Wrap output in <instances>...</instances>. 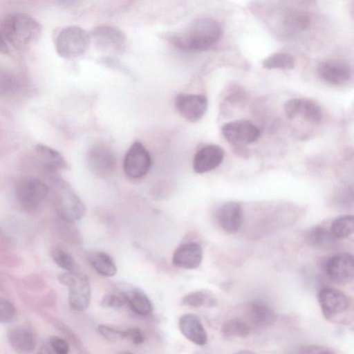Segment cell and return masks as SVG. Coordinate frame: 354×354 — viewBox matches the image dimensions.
Wrapping results in <instances>:
<instances>
[{"label": "cell", "mask_w": 354, "mask_h": 354, "mask_svg": "<svg viewBox=\"0 0 354 354\" xmlns=\"http://www.w3.org/2000/svg\"><path fill=\"white\" fill-rule=\"evenodd\" d=\"M222 35L220 24L209 17L194 20L183 33L172 35L171 42L179 49L188 51L208 50L215 45Z\"/></svg>", "instance_id": "cell-1"}, {"label": "cell", "mask_w": 354, "mask_h": 354, "mask_svg": "<svg viewBox=\"0 0 354 354\" xmlns=\"http://www.w3.org/2000/svg\"><path fill=\"white\" fill-rule=\"evenodd\" d=\"M41 30V26L35 19L23 13L10 14L3 23L5 39L17 49H23L38 40Z\"/></svg>", "instance_id": "cell-2"}, {"label": "cell", "mask_w": 354, "mask_h": 354, "mask_svg": "<svg viewBox=\"0 0 354 354\" xmlns=\"http://www.w3.org/2000/svg\"><path fill=\"white\" fill-rule=\"evenodd\" d=\"M53 203L58 216L65 221L81 219L86 207L70 184L59 176L53 178Z\"/></svg>", "instance_id": "cell-3"}, {"label": "cell", "mask_w": 354, "mask_h": 354, "mask_svg": "<svg viewBox=\"0 0 354 354\" xmlns=\"http://www.w3.org/2000/svg\"><path fill=\"white\" fill-rule=\"evenodd\" d=\"M59 281L68 289V303L75 310L84 311L91 301V285L86 275L78 271L59 274Z\"/></svg>", "instance_id": "cell-4"}, {"label": "cell", "mask_w": 354, "mask_h": 354, "mask_svg": "<svg viewBox=\"0 0 354 354\" xmlns=\"http://www.w3.org/2000/svg\"><path fill=\"white\" fill-rule=\"evenodd\" d=\"M91 44L89 34L77 26L62 29L55 39L57 53L62 57L72 59L85 53Z\"/></svg>", "instance_id": "cell-5"}, {"label": "cell", "mask_w": 354, "mask_h": 354, "mask_svg": "<svg viewBox=\"0 0 354 354\" xmlns=\"http://www.w3.org/2000/svg\"><path fill=\"white\" fill-rule=\"evenodd\" d=\"M318 301L326 319L333 322H342L351 308L347 296L333 288H324L318 293Z\"/></svg>", "instance_id": "cell-6"}, {"label": "cell", "mask_w": 354, "mask_h": 354, "mask_svg": "<svg viewBox=\"0 0 354 354\" xmlns=\"http://www.w3.org/2000/svg\"><path fill=\"white\" fill-rule=\"evenodd\" d=\"M48 194V187L35 178L21 179L17 185L16 194L20 205L27 211L36 209Z\"/></svg>", "instance_id": "cell-7"}, {"label": "cell", "mask_w": 354, "mask_h": 354, "mask_svg": "<svg viewBox=\"0 0 354 354\" xmlns=\"http://www.w3.org/2000/svg\"><path fill=\"white\" fill-rule=\"evenodd\" d=\"M88 34L91 42L101 52L119 53L125 48L126 36L116 28L101 26L95 28Z\"/></svg>", "instance_id": "cell-8"}, {"label": "cell", "mask_w": 354, "mask_h": 354, "mask_svg": "<svg viewBox=\"0 0 354 354\" xmlns=\"http://www.w3.org/2000/svg\"><path fill=\"white\" fill-rule=\"evenodd\" d=\"M86 162L93 175L104 178L112 174L115 167L116 158L110 148L103 145H96L87 151Z\"/></svg>", "instance_id": "cell-9"}, {"label": "cell", "mask_w": 354, "mask_h": 354, "mask_svg": "<svg viewBox=\"0 0 354 354\" xmlns=\"http://www.w3.org/2000/svg\"><path fill=\"white\" fill-rule=\"evenodd\" d=\"M151 165V159L147 149L140 142H135L127 151L123 161L125 174L133 178L145 176Z\"/></svg>", "instance_id": "cell-10"}, {"label": "cell", "mask_w": 354, "mask_h": 354, "mask_svg": "<svg viewBox=\"0 0 354 354\" xmlns=\"http://www.w3.org/2000/svg\"><path fill=\"white\" fill-rule=\"evenodd\" d=\"M221 132L232 146L254 142L260 136L259 129L247 120H237L225 123L221 127Z\"/></svg>", "instance_id": "cell-11"}, {"label": "cell", "mask_w": 354, "mask_h": 354, "mask_svg": "<svg viewBox=\"0 0 354 354\" xmlns=\"http://www.w3.org/2000/svg\"><path fill=\"white\" fill-rule=\"evenodd\" d=\"M328 278L338 284H347L354 278L353 257L349 253H340L330 257L325 264Z\"/></svg>", "instance_id": "cell-12"}, {"label": "cell", "mask_w": 354, "mask_h": 354, "mask_svg": "<svg viewBox=\"0 0 354 354\" xmlns=\"http://www.w3.org/2000/svg\"><path fill=\"white\" fill-rule=\"evenodd\" d=\"M208 106L207 97L201 94L179 93L175 98V107L182 117L191 122L199 121Z\"/></svg>", "instance_id": "cell-13"}, {"label": "cell", "mask_w": 354, "mask_h": 354, "mask_svg": "<svg viewBox=\"0 0 354 354\" xmlns=\"http://www.w3.org/2000/svg\"><path fill=\"white\" fill-rule=\"evenodd\" d=\"M283 109L286 115L290 120L299 115L306 122L313 124H317L322 118L321 108L310 100L291 99L284 104Z\"/></svg>", "instance_id": "cell-14"}, {"label": "cell", "mask_w": 354, "mask_h": 354, "mask_svg": "<svg viewBox=\"0 0 354 354\" xmlns=\"http://www.w3.org/2000/svg\"><path fill=\"white\" fill-rule=\"evenodd\" d=\"M224 158V150L216 145H208L200 149L193 160L195 173L202 174L218 167Z\"/></svg>", "instance_id": "cell-15"}, {"label": "cell", "mask_w": 354, "mask_h": 354, "mask_svg": "<svg viewBox=\"0 0 354 354\" xmlns=\"http://www.w3.org/2000/svg\"><path fill=\"white\" fill-rule=\"evenodd\" d=\"M201 246L195 242L180 244L173 254L172 263L179 268L193 270L197 268L203 260Z\"/></svg>", "instance_id": "cell-16"}, {"label": "cell", "mask_w": 354, "mask_h": 354, "mask_svg": "<svg viewBox=\"0 0 354 354\" xmlns=\"http://www.w3.org/2000/svg\"><path fill=\"white\" fill-rule=\"evenodd\" d=\"M243 209L239 203L230 201L223 204L217 212V222L225 232L235 233L243 223Z\"/></svg>", "instance_id": "cell-17"}, {"label": "cell", "mask_w": 354, "mask_h": 354, "mask_svg": "<svg viewBox=\"0 0 354 354\" xmlns=\"http://www.w3.org/2000/svg\"><path fill=\"white\" fill-rule=\"evenodd\" d=\"M317 74L325 82L339 85L351 78V70L350 66L344 62L326 60L321 62L318 66Z\"/></svg>", "instance_id": "cell-18"}, {"label": "cell", "mask_w": 354, "mask_h": 354, "mask_svg": "<svg viewBox=\"0 0 354 354\" xmlns=\"http://www.w3.org/2000/svg\"><path fill=\"white\" fill-rule=\"evenodd\" d=\"M247 320L252 328L264 329L271 326L277 319L275 312L266 304L259 301L248 303L245 308Z\"/></svg>", "instance_id": "cell-19"}, {"label": "cell", "mask_w": 354, "mask_h": 354, "mask_svg": "<svg viewBox=\"0 0 354 354\" xmlns=\"http://www.w3.org/2000/svg\"><path fill=\"white\" fill-rule=\"evenodd\" d=\"M178 328L183 335L198 346L207 342V335L199 317L191 313L183 315L178 320Z\"/></svg>", "instance_id": "cell-20"}, {"label": "cell", "mask_w": 354, "mask_h": 354, "mask_svg": "<svg viewBox=\"0 0 354 354\" xmlns=\"http://www.w3.org/2000/svg\"><path fill=\"white\" fill-rule=\"evenodd\" d=\"M8 338L11 347L20 354L31 353L36 346V340L32 333L22 327L10 329L8 333Z\"/></svg>", "instance_id": "cell-21"}, {"label": "cell", "mask_w": 354, "mask_h": 354, "mask_svg": "<svg viewBox=\"0 0 354 354\" xmlns=\"http://www.w3.org/2000/svg\"><path fill=\"white\" fill-rule=\"evenodd\" d=\"M125 304L137 315L147 316L153 310L152 304L148 297L138 289H131L120 293Z\"/></svg>", "instance_id": "cell-22"}, {"label": "cell", "mask_w": 354, "mask_h": 354, "mask_svg": "<svg viewBox=\"0 0 354 354\" xmlns=\"http://www.w3.org/2000/svg\"><path fill=\"white\" fill-rule=\"evenodd\" d=\"M34 149L36 153L46 163L49 171L68 170L70 165L64 157L57 150L41 143L37 144Z\"/></svg>", "instance_id": "cell-23"}, {"label": "cell", "mask_w": 354, "mask_h": 354, "mask_svg": "<svg viewBox=\"0 0 354 354\" xmlns=\"http://www.w3.org/2000/svg\"><path fill=\"white\" fill-rule=\"evenodd\" d=\"M86 259L93 268L103 277H111L117 273V267L113 259L104 252H88Z\"/></svg>", "instance_id": "cell-24"}, {"label": "cell", "mask_w": 354, "mask_h": 354, "mask_svg": "<svg viewBox=\"0 0 354 354\" xmlns=\"http://www.w3.org/2000/svg\"><path fill=\"white\" fill-rule=\"evenodd\" d=\"M304 239L308 245L319 250L330 248L337 241L329 231L321 226H316L308 230Z\"/></svg>", "instance_id": "cell-25"}, {"label": "cell", "mask_w": 354, "mask_h": 354, "mask_svg": "<svg viewBox=\"0 0 354 354\" xmlns=\"http://www.w3.org/2000/svg\"><path fill=\"white\" fill-rule=\"evenodd\" d=\"M182 304L192 308H213L217 305V299L210 290H200L184 296L182 299Z\"/></svg>", "instance_id": "cell-26"}, {"label": "cell", "mask_w": 354, "mask_h": 354, "mask_svg": "<svg viewBox=\"0 0 354 354\" xmlns=\"http://www.w3.org/2000/svg\"><path fill=\"white\" fill-rule=\"evenodd\" d=\"M250 327L246 322L239 319H231L225 321L221 329L223 337L225 338H244L250 333Z\"/></svg>", "instance_id": "cell-27"}, {"label": "cell", "mask_w": 354, "mask_h": 354, "mask_svg": "<svg viewBox=\"0 0 354 354\" xmlns=\"http://www.w3.org/2000/svg\"><path fill=\"white\" fill-rule=\"evenodd\" d=\"M354 230V217L353 215L341 216L331 223L330 233L336 239L349 236Z\"/></svg>", "instance_id": "cell-28"}, {"label": "cell", "mask_w": 354, "mask_h": 354, "mask_svg": "<svg viewBox=\"0 0 354 354\" xmlns=\"http://www.w3.org/2000/svg\"><path fill=\"white\" fill-rule=\"evenodd\" d=\"M262 66L266 69L290 70L295 66V59L290 54L276 53L265 58Z\"/></svg>", "instance_id": "cell-29"}, {"label": "cell", "mask_w": 354, "mask_h": 354, "mask_svg": "<svg viewBox=\"0 0 354 354\" xmlns=\"http://www.w3.org/2000/svg\"><path fill=\"white\" fill-rule=\"evenodd\" d=\"M50 254L54 262L66 272L77 271L75 261L66 251L59 248H53L50 250Z\"/></svg>", "instance_id": "cell-30"}, {"label": "cell", "mask_w": 354, "mask_h": 354, "mask_svg": "<svg viewBox=\"0 0 354 354\" xmlns=\"http://www.w3.org/2000/svg\"><path fill=\"white\" fill-rule=\"evenodd\" d=\"M97 330L102 337L111 342L126 339V330H118L104 324L98 325Z\"/></svg>", "instance_id": "cell-31"}, {"label": "cell", "mask_w": 354, "mask_h": 354, "mask_svg": "<svg viewBox=\"0 0 354 354\" xmlns=\"http://www.w3.org/2000/svg\"><path fill=\"white\" fill-rule=\"evenodd\" d=\"M174 191V184L170 181H161L153 187L151 195L156 200L167 199Z\"/></svg>", "instance_id": "cell-32"}, {"label": "cell", "mask_w": 354, "mask_h": 354, "mask_svg": "<svg viewBox=\"0 0 354 354\" xmlns=\"http://www.w3.org/2000/svg\"><path fill=\"white\" fill-rule=\"evenodd\" d=\"M16 315L13 304L5 298L0 297V323L10 322Z\"/></svg>", "instance_id": "cell-33"}, {"label": "cell", "mask_w": 354, "mask_h": 354, "mask_svg": "<svg viewBox=\"0 0 354 354\" xmlns=\"http://www.w3.org/2000/svg\"><path fill=\"white\" fill-rule=\"evenodd\" d=\"M125 304L123 298L115 294L105 295L100 301V306L104 308L120 309Z\"/></svg>", "instance_id": "cell-34"}, {"label": "cell", "mask_w": 354, "mask_h": 354, "mask_svg": "<svg viewBox=\"0 0 354 354\" xmlns=\"http://www.w3.org/2000/svg\"><path fill=\"white\" fill-rule=\"evenodd\" d=\"M49 346L56 354H68L69 346L67 342L57 336L50 337L48 339Z\"/></svg>", "instance_id": "cell-35"}, {"label": "cell", "mask_w": 354, "mask_h": 354, "mask_svg": "<svg viewBox=\"0 0 354 354\" xmlns=\"http://www.w3.org/2000/svg\"><path fill=\"white\" fill-rule=\"evenodd\" d=\"M126 339H129L136 345L141 344L145 341L142 331L137 327L130 328L126 330Z\"/></svg>", "instance_id": "cell-36"}, {"label": "cell", "mask_w": 354, "mask_h": 354, "mask_svg": "<svg viewBox=\"0 0 354 354\" xmlns=\"http://www.w3.org/2000/svg\"><path fill=\"white\" fill-rule=\"evenodd\" d=\"M301 354H335V353L328 348L320 346H308L302 349Z\"/></svg>", "instance_id": "cell-37"}, {"label": "cell", "mask_w": 354, "mask_h": 354, "mask_svg": "<svg viewBox=\"0 0 354 354\" xmlns=\"http://www.w3.org/2000/svg\"><path fill=\"white\" fill-rule=\"evenodd\" d=\"M232 147L234 152L241 158H248L250 156L249 150L245 145H234Z\"/></svg>", "instance_id": "cell-38"}, {"label": "cell", "mask_w": 354, "mask_h": 354, "mask_svg": "<svg viewBox=\"0 0 354 354\" xmlns=\"http://www.w3.org/2000/svg\"><path fill=\"white\" fill-rule=\"evenodd\" d=\"M0 53L3 55L9 54V48L6 42L3 35L0 32Z\"/></svg>", "instance_id": "cell-39"}, {"label": "cell", "mask_w": 354, "mask_h": 354, "mask_svg": "<svg viewBox=\"0 0 354 354\" xmlns=\"http://www.w3.org/2000/svg\"><path fill=\"white\" fill-rule=\"evenodd\" d=\"M37 354H56L49 346L43 345L38 351Z\"/></svg>", "instance_id": "cell-40"}, {"label": "cell", "mask_w": 354, "mask_h": 354, "mask_svg": "<svg viewBox=\"0 0 354 354\" xmlns=\"http://www.w3.org/2000/svg\"><path fill=\"white\" fill-rule=\"evenodd\" d=\"M233 354H254V353L248 350H241V351H237Z\"/></svg>", "instance_id": "cell-41"}, {"label": "cell", "mask_w": 354, "mask_h": 354, "mask_svg": "<svg viewBox=\"0 0 354 354\" xmlns=\"http://www.w3.org/2000/svg\"><path fill=\"white\" fill-rule=\"evenodd\" d=\"M118 354H134L133 353H131V352H128V351H125V352H121Z\"/></svg>", "instance_id": "cell-42"}]
</instances>
